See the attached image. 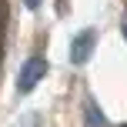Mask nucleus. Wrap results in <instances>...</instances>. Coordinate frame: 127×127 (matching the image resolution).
Segmentation results:
<instances>
[{"label": "nucleus", "instance_id": "nucleus-1", "mask_svg": "<svg viewBox=\"0 0 127 127\" xmlns=\"http://www.w3.org/2000/svg\"><path fill=\"white\" fill-rule=\"evenodd\" d=\"M44 74H47V60L44 57H30L20 67V77H17V90L20 94H30L33 87H37L40 80H44Z\"/></svg>", "mask_w": 127, "mask_h": 127}, {"label": "nucleus", "instance_id": "nucleus-2", "mask_svg": "<svg viewBox=\"0 0 127 127\" xmlns=\"http://www.w3.org/2000/svg\"><path fill=\"white\" fill-rule=\"evenodd\" d=\"M94 44H97V30H94V27L80 30L74 37V44H70V60H74V64H87L90 54H94Z\"/></svg>", "mask_w": 127, "mask_h": 127}, {"label": "nucleus", "instance_id": "nucleus-3", "mask_svg": "<svg viewBox=\"0 0 127 127\" xmlns=\"http://www.w3.org/2000/svg\"><path fill=\"white\" fill-rule=\"evenodd\" d=\"M87 127H104V117L97 110V104H87Z\"/></svg>", "mask_w": 127, "mask_h": 127}, {"label": "nucleus", "instance_id": "nucleus-4", "mask_svg": "<svg viewBox=\"0 0 127 127\" xmlns=\"http://www.w3.org/2000/svg\"><path fill=\"white\" fill-rule=\"evenodd\" d=\"M24 3H27V10H37V7H40V0H24Z\"/></svg>", "mask_w": 127, "mask_h": 127}, {"label": "nucleus", "instance_id": "nucleus-5", "mask_svg": "<svg viewBox=\"0 0 127 127\" xmlns=\"http://www.w3.org/2000/svg\"><path fill=\"white\" fill-rule=\"evenodd\" d=\"M124 37H127V20H124Z\"/></svg>", "mask_w": 127, "mask_h": 127}, {"label": "nucleus", "instance_id": "nucleus-6", "mask_svg": "<svg viewBox=\"0 0 127 127\" xmlns=\"http://www.w3.org/2000/svg\"><path fill=\"white\" fill-rule=\"evenodd\" d=\"M121 127H127V124H121Z\"/></svg>", "mask_w": 127, "mask_h": 127}]
</instances>
